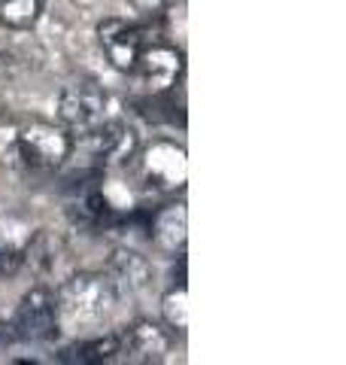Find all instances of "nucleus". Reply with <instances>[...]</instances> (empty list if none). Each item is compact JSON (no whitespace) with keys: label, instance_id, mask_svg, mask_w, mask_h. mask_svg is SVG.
Returning <instances> with one entry per match:
<instances>
[{"label":"nucleus","instance_id":"nucleus-1","mask_svg":"<svg viewBox=\"0 0 346 365\" xmlns=\"http://www.w3.org/2000/svg\"><path fill=\"white\" fill-rule=\"evenodd\" d=\"M119 299L122 295L107 271L103 274H91V271L73 274V277H67L55 292L58 317L73 326H91V323L107 319L115 311Z\"/></svg>","mask_w":346,"mask_h":365},{"label":"nucleus","instance_id":"nucleus-2","mask_svg":"<svg viewBox=\"0 0 346 365\" xmlns=\"http://www.w3.org/2000/svg\"><path fill=\"white\" fill-rule=\"evenodd\" d=\"M73 155V137L64 125L46 119H19L21 170H55Z\"/></svg>","mask_w":346,"mask_h":365},{"label":"nucleus","instance_id":"nucleus-3","mask_svg":"<svg viewBox=\"0 0 346 365\" xmlns=\"http://www.w3.org/2000/svg\"><path fill=\"white\" fill-rule=\"evenodd\" d=\"M58 116L73 134H88L107 116V91L95 79H73L58 98Z\"/></svg>","mask_w":346,"mask_h":365},{"label":"nucleus","instance_id":"nucleus-4","mask_svg":"<svg viewBox=\"0 0 346 365\" xmlns=\"http://www.w3.org/2000/svg\"><path fill=\"white\" fill-rule=\"evenodd\" d=\"M182 67H186V61H182V52L177 46L149 37L140 55H137L131 73L137 76V83L143 86L146 95H164V91H170L179 83Z\"/></svg>","mask_w":346,"mask_h":365},{"label":"nucleus","instance_id":"nucleus-5","mask_svg":"<svg viewBox=\"0 0 346 365\" xmlns=\"http://www.w3.org/2000/svg\"><path fill=\"white\" fill-rule=\"evenodd\" d=\"M58 326H61V317H58L55 292L46 287H33L19 302L9 329L19 341H52L58 335Z\"/></svg>","mask_w":346,"mask_h":365},{"label":"nucleus","instance_id":"nucleus-6","mask_svg":"<svg viewBox=\"0 0 346 365\" xmlns=\"http://www.w3.org/2000/svg\"><path fill=\"white\" fill-rule=\"evenodd\" d=\"M173 344V335L161 323L152 319H137L128 329L119 332V359L131 365H152L164 362Z\"/></svg>","mask_w":346,"mask_h":365},{"label":"nucleus","instance_id":"nucleus-7","mask_svg":"<svg viewBox=\"0 0 346 365\" xmlns=\"http://www.w3.org/2000/svg\"><path fill=\"white\" fill-rule=\"evenodd\" d=\"M98 40L115 71L131 73L137 64V55H140V49L149 40V31L125 19H103L98 25Z\"/></svg>","mask_w":346,"mask_h":365},{"label":"nucleus","instance_id":"nucleus-8","mask_svg":"<svg viewBox=\"0 0 346 365\" xmlns=\"http://www.w3.org/2000/svg\"><path fill=\"white\" fill-rule=\"evenodd\" d=\"M88 137V153L100 168H119L128 165L137 155V146H140V137L131 128L128 122L112 119V122H100L95 131L83 134Z\"/></svg>","mask_w":346,"mask_h":365},{"label":"nucleus","instance_id":"nucleus-9","mask_svg":"<svg viewBox=\"0 0 346 365\" xmlns=\"http://www.w3.org/2000/svg\"><path fill=\"white\" fill-rule=\"evenodd\" d=\"M140 170L143 180L152 189H179L186 182L189 165H186V150L170 140H158L152 143L140 158Z\"/></svg>","mask_w":346,"mask_h":365},{"label":"nucleus","instance_id":"nucleus-10","mask_svg":"<svg viewBox=\"0 0 346 365\" xmlns=\"http://www.w3.org/2000/svg\"><path fill=\"white\" fill-rule=\"evenodd\" d=\"M107 274L110 280L115 283V289L119 295H134L149 287V280H152V268H149V262L143 256L131 253V250H115L110 265H107Z\"/></svg>","mask_w":346,"mask_h":365},{"label":"nucleus","instance_id":"nucleus-11","mask_svg":"<svg viewBox=\"0 0 346 365\" xmlns=\"http://www.w3.org/2000/svg\"><path fill=\"white\" fill-rule=\"evenodd\" d=\"M189 232V213L186 204H167L152 216V241L158 250H167V253H182L186 247V235Z\"/></svg>","mask_w":346,"mask_h":365},{"label":"nucleus","instance_id":"nucleus-12","mask_svg":"<svg viewBox=\"0 0 346 365\" xmlns=\"http://www.w3.org/2000/svg\"><path fill=\"white\" fill-rule=\"evenodd\" d=\"M61 362H79V365H98V362H112L119 359V332L100 335V338H88L70 344L61 350Z\"/></svg>","mask_w":346,"mask_h":365},{"label":"nucleus","instance_id":"nucleus-13","mask_svg":"<svg viewBox=\"0 0 346 365\" xmlns=\"http://www.w3.org/2000/svg\"><path fill=\"white\" fill-rule=\"evenodd\" d=\"M58 256H61V241H58L52 232H40L31 241L25 262L31 265V271L37 274V277H49V274L58 268Z\"/></svg>","mask_w":346,"mask_h":365},{"label":"nucleus","instance_id":"nucleus-14","mask_svg":"<svg viewBox=\"0 0 346 365\" xmlns=\"http://www.w3.org/2000/svg\"><path fill=\"white\" fill-rule=\"evenodd\" d=\"M43 16V0H0V25L9 31H31Z\"/></svg>","mask_w":346,"mask_h":365},{"label":"nucleus","instance_id":"nucleus-15","mask_svg":"<svg viewBox=\"0 0 346 365\" xmlns=\"http://www.w3.org/2000/svg\"><path fill=\"white\" fill-rule=\"evenodd\" d=\"M19 119L16 113L0 110V168L21 170L19 165Z\"/></svg>","mask_w":346,"mask_h":365},{"label":"nucleus","instance_id":"nucleus-16","mask_svg":"<svg viewBox=\"0 0 346 365\" xmlns=\"http://www.w3.org/2000/svg\"><path fill=\"white\" fill-rule=\"evenodd\" d=\"M164 317L170 329H177V332H186L189 326V307H186V283H179L177 289H170L164 295Z\"/></svg>","mask_w":346,"mask_h":365},{"label":"nucleus","instance_id":"nucleus-17","mask_svg":"<svg viewBox=\"0 0 346 365\" xmlns=\"http://www.w3.org/2000/svg\"><path fill=\"white\" fill-rule=\"evenodd\" d=\"M137 13H143L149 19H158V16H164L167 9L177 6V0H131Z\"/></svg>","mask_w":346,"mask_h":365}]
</instances>
